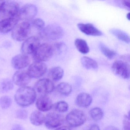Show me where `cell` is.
<instances>
[{
  "mask_svg": "<svg viewBox=\"0 0 130 130\" xmlns=\"http://www.w3.org/2000/svg\"><path fill=\"white\" fill-rule=\"evenodd\" d=\"M37 93L33 88L25 86L18 89L14 96L16 103L19 106L26 107L32 105L36 99Z\"/></svg>",
  "mask_w": 130,
  "mask_h": 130,
  "instance_id": "obj_1",
  "label": "cell"
},
{
  "mask_svg": "<svg viewBox=\"0 0 130 130\" xmlns=\"http://www.w3.org/2000/svg\"><path fill=\"white\" fill-rule=\"evenodd\" d=\"M64 35V31L59 25L51 24L44 27L40 31V35L43 39L47 41H55L60 39Z\"/></svg>",
  "mask_w": 130,
  "mask_h": 130,
  "instance_id": "obj_2",
  "label": "cell"
},
{
  "mask_svg": "<svg viewBox=\"0 0 130 130\" xmlns=\"http://www.w3.org/2000/svg\"><path fill=\"white\" fill-rule=\"evenodd\" d=\"M19 5L14 1H3L0 6V16L5 18L18 16Z\"/></svg>",
  "mask_w": 130,
  "mask_h": 130,
  "instance_id": "obj_3",
  "label": "cell"
},
{
  "mask_svg": "<svg viewBox=\"0 0 130 130\" xmlns=\"http://www.w3.org/2000/svg\"><path fill=\"white\" fill-rule=\"evenodd\" d=\"M31 25L28 22L17 24L13 29L12 37L15 41L21 42L27 39L31 32Z\"/></svg>",
  "mask_w": 130,
  "mask_h": 130,
  "instance_id": "obj_4",
  "label": "cell"
},
{
  "mask_svg": "<svg viewBox=\"0 0 130 130\" xmlns=\"http://www.w3.org/2000/svg\"><path fill=\"white\" fill-rule=\"evenodd\" d=\"M54 54L52 45L44 43L39 45L33 54V58L36 61L44 62L49 60Z\"/></svg>",
  "mask_w": 130,
  "mask_h": 130,
  "instance_id": "obj_5",
  "label": "cell"
},
{
  "mask_svg": "<svg viewBox=\"0 0 130 130\" xmlns=\"http://www.w3.org/2000/svg\"><path fill=\"white\" fill-rule=\"evenodd\" d=\"M66 121L71 127H76L83 124L86 120L84 112L78 109H75L70 112L66 118Z\"/></svg>",
  "mask_w": 130,
  "mask_h": 130,
  "instance_id": "obj_6",
  "label": "cell"
},
{
  "mask_svg": "<svg viewBox=\"0 0 130 130\" xmlns=\"http://www.w3.org/2000/svg\"><path fill=\"white\" fill-rule=\"evenodd\" d=\"M129 62L123 60H118L113 63L112 66V72L116 76L124 79H128L130 77Z\"/></svg>",
  "mask_w": 130,
  "mask_h": 130,
  "instance_id": "obj_7",
  "label": "cell"
},
{
  "mask_svg": "<svg viewBox=\"0 0 130 130\" xmlns=\"http://www.w3.org/2000/svg\"><path fill=\"white\" fill-rule=\"evenodd\" d=\"M34 89L40 96L47 95L54 90V84L50 79H41L36 82Z\"/></svg>",
  "mask_w": 130,
  "mask_h": 130,
  "instance_id": "obj_8",
  "label": "cell"
},
{
  "mask_svg": "<svg viewBox=\"0 0 130 130\" xmlns=\"http://www.w3.org/2000/svg\"><path fill=\"white\" fill-rule=\"evenodd\" d=\"M40 45L39 38L36 36H32L26 39L22 45L21 51L23 54H33Z\"/></svg>",
  "mask_w": 130,
  "mask_h": 130,
  "instance_id": "obj_9",
  "label": "cell"
},
{
  "mask_svg": "<svg viewBox=\"0 0 130 130\" xmlns=\"http://www.w3.org/2000/svg\"><path fill=\"white\" fill-rule=\"evenodd\" d=\"M63 122V117L61 115L56 112H51L46 115L44 122L48 128L52 129L60 127Z\"/></svg>",
  "mask_w": 130,
  "mask_h": 130,
  "instance_id": "obj_10",
  "label": "cell"
},
{
  "mask_svg": "<svg viewBox=\"0 0 130 130\" xmlns=\"http://www.w3.org/2000/svg\"><path fill=\"white\" fill-rule=\"evenodd\" d=\"M47 66L44 63L36 61L31 64L28 69V73L31 78H38L46 73Z\"/></svg>",
  "mask_w": 130,
  "mask_h": 130,
  "instance_id": "obj_11",
  "label": "cell"
},
{
  "mask_svg": "<svg viewBox=\"0 0 130 130\" xmlns=\"http://www.w3.org/2000/svg\"><path fill=\"white\" fill-rule=\"evenodd\" d=\"M38 12V9L33 4H27L20 10L18 17L19 19L25 20L26 22L34 18Z\"/></svg>",
  "mask_w": 130,
  "mask_h": 130,
  "instance_id": "obj_12",
  "label": "cell"
},
{
  "mask_svg": "<svg viewBox=\"0 0 130 130\" xmlns=\"http://www.w3.org/2000/svg\"><path fill=\"white\" fill-rule=\"evenodd\" d=\"M31 78L27 71H18L15 73L13 76V82L17 86L23 87L26 86L29 83Z\"/></svg>",
  "mask_w": 130,
  "mask_h": 130,
  "instance_id": "obj_13",
  "label": "cell"
},
{
  "mask_svg": "<svg viewBox=\"0 0 130 130\" xmlns=\"http://www.w3.org/2000/svg\"><path fill=\"white\" fill-rule=\"evenodd\" d=\"M30 63V59L28 55L20 54L14 56L12 58L11 64L15 69H23L26 67Z\"/></svg>",
  "mask_w": 130,
  "mask_h": 130,
  "instance_id": "obj_14",
  "label": "cell"
},
{
  "mask_svg": "<svg viewBox=\"0 0 130 130\" xmlns=\"http://www.w3.org/2000/svg\"><path fill=\"white\" fill-rule=\"evenodd\" d=\"M19 20L18 16L2 19L0 21V32L7 33L13 30L17 25Z\"/></svg>",
  "mask_w": 130,
  "mask_h": 130,
  "instance_id": "obj_15",
  "label": "cell"
},
{
  "mask_svg": "<svg viewBox=\"0 0 130 130\" xmlns=\"http://www.w3.org/2000/svg\"><path fill=\"white\" fill-rule=\"evenodd\" d=\"M77 27L80 31L87 35L100 36L103 35L100 30L91 23H79Z\"/></svg>",
  "mask_w": 130,
  "mask_h": 130,
  "instance_id": "obj_16",
  "label": "cell"
},
{
  "mask_svg": "<svg viewBox=\"0 0 130 130\" xmlns=\"http://www.w3.org/2000/svg\"><path fill=\"white\" fill-rule=\"evenodd\" d=\"M36 106L40 111H48L52 108L53 103L47 95L40 96L36 100Z\"/></svg>",
  "mask_w": 130,
  "mask_h": 130,
  "instance_id": "obj_17",
  "label": "cell"
},
{
  "mask_svg": "<svg viewBox=\"0 0 130 130\" xmlns=\"http://www.w3.org/2000/svg\"><path fill=\"white\" fill-rule=\"evenodd\" d=\"M92 102V98L90 94L86 93H79L77 96L76 103L79 107L87 108L89 107Z\"/></svg>",
  "mask_w": 130,
  "mask_h": 130,
  "instance_id": "obj_18",
  "label": "cell"
},
{
  "mask_svg": "<svg viewBox=\"0 0 130 130\" xmlns=\"http://www.w3.org/2000/svg\"><path fill=\"white\" fill-rule=\"evenodd\" d=\"M45 116L39 111H35L32 112L29 117L31 123L35 126L41 125L44 122Z\"/></svg>",
  "mask_w": 130,
  "mask_h": 130,
  "instance_id": "obj_19",
  "label": "cell"
},
{
  "mask_svg": "<svg viewBox=\"0 0 130 130\" xmlns=\"http://www.w3.org/2000/svg\"><path fill=\"white\" fill-rule=\"evenodd\" d=\"M64 75V70L60 67H55L50 69L48 75L50 78L55 81L60 80Z\"/></svg>",
  "mask_w": 130,
  "mask_h": 130,
  "instance_id": "obj_20",
  "label": "cell"
},
{
  "mask_svg": "<svg viewBox=\"0 0 130 130\" xmlns=\"http://www.w3.org/2000/svg\"><path fill=\"white\" fill-rule=\"evenodd\" d=\"M56 90L58 93L64 96H67L70 95L72 91L71 85L68 83L63 82L60 83L57 86Z\"/></svg>",
  "mask_w": 130,
  "mask_h": 130,
  "instance_id": "obj_21",
  "label": "cell"
},
{
  "mask_svg": "<svg viewBox=\"0 0 130 130\" xmlns=\"http://www.w3.org/2000/svg\"><path fill=\"white\" fill-rule=\"evenodd\" d=\"M82 65L87 70H96L98 68L97 62L92 58L84 56L81 58Z\"/></svg>",
  "mask_w": 130,
  "mask_h": 130,
  "instance_id": "obj_22",
  "label": "cell"
},
{
  "mask_svg": "<svg viewBox=\"0 0 130 130\" xmlns=\"http://www.w3.org/2000/svg\"><path fill=\"white\" fill-rule=\"evenodd\" d=\"M109 32L117 38L126 43L130 42V37L126 32L118 29L112 28L110 29Z\"/></svg>",
  "mask_w": 130,
  "mask_h": 130,
  "instance_id": "obj_23",
  "label": "cell"
},
{
  "mask_svg": "<svg viewBox=\"0 0 130 130\" xmlns=\"http://www.w3.org/2000/svg\"><path fill=\"white\" fill-rule=\"evenodd\" d=\"M74 44L76 48L80 53L85 54L89 52V47L85 40L82 39H76L74 41Z\"/></svg>",
  "mask_w": 130,
  "mask_h": 130,
  "instance_id": "obj_24",
  "label": "cell"
},
{
  "mask_svg": "<svg viewBox=\"0 0 130 130\" xmlns=\"http://www.w3.org/2000/svg\"><path fill=\"white\" fill-rule=\"evenodd\" d=\"M13 88V83L10 79L6 78L0 81V93H4L8 92Z\"/></svg>",
  "mask_w": 130,
  "mask_h": 130,
  "instance_id": "obj_25",
  "label": "cell"
},
{
  "mask_svg": "<svg viewBox=\"0 0 130 130\" xmlns=\"http://www.w3.org/2000/svg\"><path fill=\"white\" fill-rule=\"evenodd\" d=\"M99 47L101 52L108 59H112L116 56V52L115 51L109 48L103 43L100 42Z\"/></svg>",
  "mask_w": 130,
  "mask_h": 130,
  "instance_id": "obj_26",
  "label": "cell"
},
{
  "mask_svg": "<svg viewBox=\"0 0 130 130\" xmlns=\"http://www.w3.org/2000/svg\"><path fill=\"white\" fill-rule=\"evenodd\" d=\"M90 115L95 121L102 120L104 116V112L102 109L99 107H95L90 111Z\"/></svg>",
  "mask_w": 130,
  "mask_h": 130,
  "instance_id": "obj_27",
  "label": "cell"
},
{
  "mask_svg": "<svg viewBox=\"0 0 130 130\" xmlns=\"http://www.w3.org/2000/svg\"><path fill=\"white\" fill-rule=\"evenodd\" d=\"M52 47L54 53H55L58 55L63 54L67 51V45L63 42H57L52 45Z\"/></svg>",
  "mask_w": 130,
  "mask_h": 130,
  "instance_id": "obj_28",
  "label": "cell"
},
{
  "mask_svg": "<svg viewBox=\"0 0 130 130\" xmlns=\"http://www.w3.org/2000/svg\"><path fill=\"white\" fill-rule=\"evenodd\" d=\"M69 106L65 101H61L58 102L55 105V109L58 112L63 113L68 110Z\"/></svg>",
  "mask_w": 130,
  "mask_h": 130,
  "instance_id": "obj_29",
  "label": "cell"
},
{
  "mask_svg": "<svg viewBox=\"0 0 130 130\" xmlns=\"http://www.w3.org/2000/svg\"><path fill=\"white\" fill-rule=\"evenodd\" d=\"M12 103V99L8 96H3L0 98V107L3 109L9 108Z\"/></svg>",
  "mask_w": 130,
  "mask_h": 130,
  "instance_id": "obj_30",
  "label": "cell"
},
{
  "mask_svg": "<svg viewBox=\"0 0 130 130\" xmlns=\"http://www.w3.org/2000/svg\"><path fill=\"white\" fill-rule=\"evenodd\" d=\"M32 25L37 30L41 31L44 28L45 23L41 19H37L33 20Z\"/></svg>",
  "mask_w": 130,
  "mask_h": 130,
  "instance_id": "obj_31",
  "label": "cell"
},
{
  "mask_svg": "<svg viewBox=\"0 0 130 130\" xmlns=\"http://www.w3.org/2000/svg\"><path fill=\"white\" fill-rule=\"evenodd\" d=\"M28 116V112L26 110L24 109H20L17 111L16 116L19 119H26Z\"/></svg>",
  "mask_w": 130,
  "mask_h": 130,
  "instance_id": "obj_32",
  "label": "cell"
},
{
  "mask_svg": "<svg viewBox=\"0 0 130 130\" xmlns=\"http://www.w3.org/2000/svg\"><path fill=\"white\" fill-rule=\"evenodd\" d=\"M129 113L128 115H125L122 122L123 130H130V121Z\"/></svg>",
  "mask_w": 130,
  "mask_h": 130,
  "instance_id": "obj_33",
  "label": "cell"
},
{
  "mask_svg": "<svg viewBox=\"0 0 130 130\" xmlns=\"http://www.w3.org/2000/svg\"><path fill=\"white\" fill-rule=\"evenodd\" d=\"M122 6L125 9L129 10L130 7V1H122Z\"/></svg>",
  "mask_w": 130,
  "mask_h": 130,
  "instance_id": "obj_34",
  "label": "cell"
},
{
  "mask_svg": "<svg viewBox=\"0 0 130 130\" xmlns=\"http://www.w3.org/2000/svg\"><path fill=\"white\" fill-rule=\"evenodd\" d=\"M11 130H24V129L20 125L16 124L12 126Z\"/></svg>",
  "mask_w": 130,
  "mask_h": 130,
  "instance_id": "obj_35",
  "label": "cell"
},
{
  "mask_svg": "<svg viewBox=\"0 0 130 130\" xmlns=\"http://www.w3.org/2000/svg\"><path fill=\"white\" fill-rule=\"evenodd\" d=\"M89 130H100V129L97 125L93 124L90 126Z\"/></svg>",
  "mask_w": 130,
  "mask_h": 130,
  "instance_id": "obj_36",
  "label": "cell"
},
{
  "mask_svg": "<svg viewBox=\"0 0 130 130\" xmlns=\"http://www.w3.org/2000/svg\"><path fill=\"white\" fill-rule=\"evenodd\" d=\"M55 130H71L69 127L67 126H63L58 127Z\"/></svg>",
  "mask_w": 130,
  "mask_h": 130,
  "instance_id": "obj_37",
  "label": "cell"
},
{
  "mask_svg": "<svg viewBox=\"0 0 130 130\" xmlns=\"http://www.w3.org/2000/svg\"><path fill=\"white\" fill-rule=\"evenodd\" d=\"M105 130H119L118 128L113 126H108L107 127Z\"/></svg>",
  "mask_w": 130,
  "mask_h": 130,
  "instance_id": "obj_38",
  "label": "cell"
},
{
  "mask_svg": "<svg viewBox=\"0 0 130 130\" xmlns=\"http://www.w3.org/2000/svg\"><path fill=\"white\" fill-rule=\"evenodd\" d=\"M127 18L128 20H130V13H128V14H127Z\"/></svg>",
  "mask_w": 130,
  "mask_h": 130,
  "instance_id": "obj_39",
  "label": "cell"
},
{
  "mask_svg": "<svg viewBox=\"0 0 130 130\" xmlns=\"http://www.w3.org/2000/svg\"><path fill=\"white\" fill-rule=\"evenodd\" d=\"M2 2L3 1H0V6H1V3H2Z\"/></svg>",
  "mask_w": 130,
  "mask_h": 130,
  "instance_id": "obj_40",
  "label": "cell"
}]
</instances>
